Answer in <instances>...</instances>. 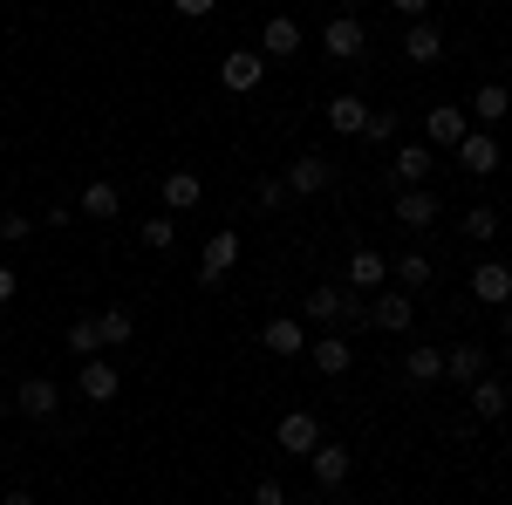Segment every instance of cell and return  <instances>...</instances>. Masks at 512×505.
<instances>
[{"mask_svg": "<svg viewBox=\"0 0 512 505\" xmlns=\"http://www.w3.org/2000/svg\"><path fill=\"white\" fill-rule=\"evenodd\" d=\"M431 164H437L431 144H403L390 171H396V185H424V178H431Z\"/></svg>", "mask_w": 512, "mask_h": 505, "instance_id": "obj_20", "label": "cell"}, {"mask_svg": "<svg viewBox=\"0 0 512 505\" xmlns=\"http://www.w3.org/2000/svg\"><path fill=\"white\" fill-rule=\"evenodd\" d=\"M465 239H499V205H472L465 212Z\"/></svg>", "mask_w": 512, "mask_h": 505, "instance_id": "obj_32", "label": "cell"}, {"mask_svg": "<svg viewBox=\"0 0 512 505\" xmlns=\"http://www.w3.org/2000/svg\"><path fill=\"white\" fill-rule=\"evenodd\" d=\"M403 55H410V62H437V55H444V28L410 21V28H403Z\"/></svg>", "mask_w": 512, "mask_h": 505, "instance_id": "obj_21", "label": "cell"}, {"mask_svg": "<svg viewBox=\"0 0 512 505\" xmlns=\"http://www.w3.org/2000/svg\"><path fill=\"white\" fill-rule=\"evenodd\" d=\"M69 355H103V335H96V314H82V321H69Z\"/></svg>", "mask_w": 512, "mask_h": 505, "instance_id": "obj_30", "label": "cell"}, {"mask_svg": "<svg viewBox=\"0 0 512 505\" xmlns=\"http://www.w3.org/2000/svg\"><path fill=\"white\" fill-rule=\"evenodd\" d=\"M274 437H280V451H287V458H308V451L321 444V417H315V410H287Z\"/></svg>", "mask_w": 512, "mask_h": 505, "instance_id": "obj_5", "label": "cell"}, {"mask_svg": "<svg viewBox=\"0 0 512 505\" xmlns=\"http://www.w3.org/2000/svg\"><path fill=\"white\" fill-rule=\"evenodd\" d=\"M308 471H315V485H321V492H335V485H349V471H355L349 444H328V437H321L315 451H308Z\"/></svg>", "mask_w": 512, "mask_h": 505, "instance_id": "obj_3", "label": "cell"}, {"mask_svg": "<svg viewBox=\"0 0 512 505\" xmlns=\"http://www.w3.org/2000/svg\"><path fill=\"white\" fill-rule=\"evenodd\" d=\"M403 376H410V383H437V376H444V355L437 349H410L403 355Z\"/></svg>", "mask_w": 512, "mask_h": 505, "instance_id": "obj_29", "label": "cell"}, {"mask_svg": "<svg viewBox=\"0 0 512 505\" xmlns=\"http://www.w3.org/2000/svg\"><path fill=\"white\" fill-rule=\"evenodd\" d=\"M472 410L485 417V424H499V417H506V383H499V376H478L472 383Z\"/></svg>", "mask_w": 512, "mask_h": 505, "instance_id": "obj_26", "label": "cell"}, {"mask_svg": "<svg viewBox=\"0 0 512 505\" xmlns=\"http://www.w3.org/2000/svg\"><path fill=\"white\" fill-rule=\"evenodd\" d=\"M253 198H260V205L274 212V205H287V198H294V192H287V178H260V192H253Z\"/></svg>", "mask_w": 512, "mask_h": 505, "instance_id": "obj_34", "label": "cell"}, {"mask_svg": "<svg viewBox=\"0 0 512 505\" xmlns=\"http://www.w3.org/2000/svg\"><path fill=\"white\" fill-rule=\"evenodd\" d=\"M396 219H403L410 233L437 226V192H424V185H403V198H396Z\"/></svg>", "mask_w": 512, "mask_h": 505, "instance_id": "obj_14", "label": "cell"}, {"mask_svg": "<svg viewBox=\"0 0 512 505\" xmlns=\"http://www.w3.org/2000/svg\"><path fill=\"white\" fill-rule=\"evenodd\" d=\"M485 362H492V355L478 349V342H458V349L444 355V376H451V383H465V389H472L478 376H485Z\"/></svg>", "mask_w": 512, "mask_h": 505, "instance_id": "obj_19", "label": "cell"}, {"mask_svg": "<svg viewBox=\"0 0 512 505\" xmlns=\"http://www.w3.org/2000/svg\"><path fill=\"white\" fill-rule=\"evenodd\" d=\"M96 335H103V355H110V349H130L137 314H130V308H103V314H96Z\"/></svg>", "mask_w": 512, "mask_h": 505, "instance_id": "obj_23", "label": "cell"}, {"mask_svg": "<svg viewBox=\"0 0 512 505\" xmlns=\"http://www.w3.org/2000/svg\"><path fill=\"white\" fill-rule=\"evenodd\" d=\"M383 273H390V253H376V246L349 253V287H383Z\"/></svg>", "mask_w": 512, "mask_h": 505, "instance_id": "obj_22", "label": "cell"}, {"mask_svg": "<svg viewBox=\"0 0 512 505\" xmlns=\"http://www.w3.org/2000/svg\"><path fill=\"white\" fill-rule=\"evenodd\" d=\"M499 328H506V342H512V301H506V308H499Z\"/></svg>", "mask_w": 512, "mask_h": 505, "instance_id": "obj_41", "label": "cell"}, {"mask_svg": "<svg viewBox=\"0 0 512 505\" xmlns=\"http://www.w3.org/2000/svg\"><path fill=\"white\" fill-rule=\"evenodd\" d=\"M260 342H267L274 355H308V328H301L294 314H274V321L260 328Z\"/></svg>", "mask_w": 512, "mask_h": 505, "instance_id": "obj_15", "label": "cell"}, {"mask_svg": "<svg viewBox=\"0 0 512 505\" xmlns=\"http://www.w3.org/2000/svg\"><path fill=\"white\" fill-rule=\"evenodd\" d=\"M14 294H21V273H14V267H7V260H0V308H7Z\"/></svg>", "mask_w": 512, "mask_h": 505, "instance_id": "obj_37", "label": "cell"}, {"mask_svg": "<svg viewBox=\"0 0 512 505\" xmlns=\"http://www.w3.org/2000/svg\"><path fill=\"white\" fill-rule=\"evenodd\" d=\"M396 14H410V21H424V7H431V0H390Z\"/></svg>", "mask_w": 512, "mask_h": 505, "instance_id": "obj_39", "label": "cell"}, {"mask_svg": "<svg viewBox=\"0 0 512 505\" xmlns=\"http://www.w3.org/2000/svg\"><path fill=\"white\" fill-rule=\"evenodd\" d=\"M362 137H369V144H390V137H396V117H390V110H383V117L369 110V123H362Z\"/></svg>", "mask_w": 512, "mask_h": 505, "instance_id": "obj_33", "label": "cell"}, {"mask_svg": "<svg viewBox=\"0 0 512 505\" xmlns=\"http://www.w3.org/2000/svg\"><path fill=\"white\" fill-rule=\"evenodd\" d=\"M499 137H492V130H465V137H458V164H465V171H472V178H485V171H499Z\"/></svg>", "mask_w": 512, "mask_h": 505, "instance_id": "obj_9", "label": "cell"}, {"mask_svg": "<svg viewBox=\"0 0 512 505\" xmlns=\"http://www.w3.org/2000/svg\"><path fill=\"white\" fill-rule=\"evenodd\" d=\"M76 389L89 396V403H117V389H123V369L110 362V355H89V362H82V376H76Z\"/></svg>", "mask_w": 512, "mask_h": 505, "instance_id": "obj_6", "label": "cell"}, {"mask_svg": "<svg viewBox=\"0 0 512 505\" xmlns=\"http://www.w3.org/2000/svg\"><path fill=\"white\" fill-rule=\"evenodd\" d=\"M369 321H376L383 335H403V328L417 321V301H410V294L396 287V294H383V301H369Z\"/></svg>", "mask_w": 512, "mask_h": 505, "instance_id": "obj_12", "label": "cell"}, {"mask_svg": "<svg viewBox=\"0 0 512 505\" xmlns=\"http://www.w3.org/2000/svg\"><path fill=\"white\" fill-rule=\"evenodd\" d=\"M117 205H123V192L110 185V178H89V185H82V198H76L82 219H117Z\"/></svg>", "mask_w": 512, "mask_h": 505, "instance_id": "obj_18", "label": "cell"}, {"mask_svg": "<svg viewBox=\"0 0 512 505\" xmlns=\"http://www.w3.org/2000/svg\"><path fill=\"white\" fill-rule=\"evenodd\" d=\"M253 505H287V485H280V478H260V485H253Z\"/></svg>", "mask_w": 512, "mask_h": 505, "instance_id": "obj_35", "label": "cell"}, {"mask_svg": "<svg viewBox=\"0 0 512 505\" xmlns=\"http://www.w3.org/2000/svg\"><path fill=\"white\" fill-rule=\"evenodd\" d=\"M233 267H239V233H233V226H219V233L205 239V253H198V280H212V287H219Z\"/></svg>", "mask_w": 512, "mask_h": 505, "instance_id": "obj_2", "label": "cell"}, {"mask_svg": "<svg viewBox=\"0 0 512 505\" xmlns=\"http://www.w3.org/2000/svg\"><path fill=\"white\" fill-rule=\"evenodd\" d=\"M465 130H472V123H465L458 103H437L431 117H424V137H431L437 151H458V137H465Z\"/></svg>", "mask_w": 512, "mask_h": 505, "instance_id": "obj_11", "label": "cell"}, {"mask_svg": "<svg viewBox=\"0 0 512 505\" xmlns=\"http://www.w3.org/2000/svg\"><path fill=\"white\" fill-rule=\"evenodd\" d=\"M342 7H349V14H355V7H362V0H342Z\"/></svg>", "mask_w": 512, "mask_h": 505, "instance_id": "obj_42", "label": "cell"}, {"mask_svg": "<svg viewBox=\"0 0 512 505\" xmlns=\"http://www.w3.org/2000/svg\"><path fill=\"white\" fill-rule=\"evenodd\" d=\"M506 110H512V89H499V82H478V89H472V117L499 123Z\"/></svg>", "mask_w": 512, "mask_h": 505, "instance_id": "obj_27", "label": "cell"}, {"mask_svg": "<svg viewBox=\"0 0 512 505\" xmlns=\"http://www.w3.org/2000/svg\"><path fill=\"white\" fill-rule=\"evenodd\" d=\"M171 7H178V14H185V21H198V14H212V7H219V0H171Z\"/></svg>", "mask_w": 512, "mask_h": 505, "instance_id": "obj_38", "label": "cell"}, {"mask_svg": "<svg viewBox=\"0 0 512 505\" xmlns=\"http://www.w3.org/2000/svg\"><path fill=\"white\" fill-rule=\"evenodd\" d=\"M14 403H21V417H55V403H62V396H55V383H48V376H28Z\"/></svg>", "mask_w": 512, "mask_h": 505, "instance_id": "obj_25", "label": "cell"}, {"mask_svg": "<svg viewBox=\"0 0 512 505\" xmlns=\"http://www.w3.org/2000/svg\"><path fill=\"white\" fill-rule=\"evenodd\" d=\"M396 280H403V294H410V287H431L437 280L431 253H396Z\"/></svg>", "mask_w": 512, "mask_h": 505, "instance_id": "obj_28", "label": "cell"}, {"mask_svg": "<svg viewBox=\"0 0 512 505\" xmlns=\"http://www.w3.org/2000/svg\"><path fill=\"white\" fill-rule=\"evenodd\" d=\"M198 198H205L198 171H171V178H164V212H192Z\"/></svg>", "mask_w": 512, "mask_h": 505, "instance_id": "obj_24", "label": "cell"}, {"mask_svg": "<svg viewBox=\"0 0 512 505\" xmlns=\"http://www.w3.org/2000/svg\"><path fill=\"white\" fill-rule=\"evenodd\" d=\"M328 185H335V164H328V157H294V164H287V192L294 198H321L328 192Z\"/></svg>", "mask_w": 512, "mask_h": 505, "instance_id": "obj_4", "label": "cell"}, {"mask_svg": "<svg viewBox=\"0 0 512 505\" xmlns=\"http://www.w3.org/2000/svg\"><path fill=\"white\" fill-rule=\"evenodd\" d=\"M362 123H369V103H362L355 89H342V96L328 103V130H335V137H362Z\"/></svg>", "mask_w": 512, "mask_h": 505, "instance_id": "obj_17", "label": "cell"}, {"mask_svg": "<svg viewBox=\"0 0 512 505\" xmlns=\"http://www.w3.org/2000/svg\"><path fill=\"white\" fill-rule=\"evenodd\" d=\"M0 417H7V396H0Z\"/></svg>", "mask_w": 512, "mask_h": 505, "instance_id": "obj_43", "label": "cell"}, {"mask_svg": "<svg viewBox=\"0 0 512 505\" xmlns=\"http://www.w3.org/2000/svg\"><path fill=\"white\" fill-rule=\"evenodd\" d=\"M472 294L485 301V308H506L512 301V267L506 260H478L472 267Z\"/></svg>", "mask_w": 512, "mask_h": 505, "instance_id": "obj_10", "label": "cell"}, {"mask_svg": "<svg viewBox=\"0 0 512 505\" xmlns=\"http://www.w3.org/2000/svg\"><path fill=\"white\" fill-rule=\"evenodd\" d=\"M0 505H35V492H21V485H14V492H7Z\"/></svg>", "mask_w": 512, "mask_h": 505, "instance_id": "obj_40", "label": "cell"}, {"mask_svg": "<svg viewBox=\"0 0 512 505\" xmlns=\"http://www.w3.org/2000/svg\"><path fill=\"white\" fill-rule=\"evenodd\" d=\"M260 76H267V55H260V48H233V55L219 62V82H226L233 96H246V89H260Z\"/></svg>", "mask_w": 512, "mask_h": 505, "instance_id": "obj_7", "label": "cell"}, {"mask_svg": "<svg viewBox=\"0 0 512 505\" xmlns=\"http://www.w3.org/2000/svg\"><path fill=\"white\" fill-rule=\"evenodd\" d=\"M308 362H315L321 376H349V369H355L349 335H321V342H308Z\"/></svg>", "mask_w": 512, "mask_h": 505, "instance_id": "obj_13", "label": "cell"}, {"mask_svg": "<svg viewBox=\"0 0 512 505\" xmlns=\"http://www.w3.org/2000/svg\"><path fill=\"white\" fill-rule=\"evenodd\" d=\"M0 239H7V246L28 239V212H0Z\"/></svg>", "mask_w": 512, "mask_h": 505, "instance_id": "obj_36", "label": "cell"}, {"mask_svg": "<svg viewBox=\"0 0 512 505\" xmlns=\"http://www.w3.org/2000/svg\"><path fill=\"white\" fill-rule=\"evenodd\" d=\"M301 314H308V321H321V328H328V335H335V328H349L355 314V294L349 287H315V294H308V301H301Z\"/></svg>", "mask_w": 512, "mask_h": 505, "instance_id": "obj_1", "label": "cell"}, {"mask_svg": "<svg viewBox=\"0 0 512 505\" xmlns=\"http://www.w3.org/2000/svg\"><path fill=\"white\" fill-rule=\"evenodd\" d=\"M321 41H328V55H335V62H355V55L369 48V28H362L355 14H335V21L321 28Z\"/></svg>", "mask_w": 512, "mask_h": 505, "instance_id": "obj_8", "label": "cell"}, {"mask_svg": "<svg viewBox=\"0 0 512 505\" xmlns=\"http://www.w3.org/2000/svg\"><path fill=\"white\" fill-rule=\"evenodd\" d=\"M144 246H151V253H171V246H178V226H171V212H158V219H144Z\"/></svg>", "mask_w": 512, "mask_h": 505, "instance_id": "obj_31", "label": "cell"}, {"mask_svg": "<svg viewBox=\"0 0 512 505\" xmlns=\"http://www.w3.org/2000/svg\"><path fill=\"white\" fill-rule=\"evenodd\" d=\"M294 48H301V21H287V14H274V21L260 28V55H267V62H287Z\"/></svg>", "mask_w": 512, "mask_h": 505, "instance_id": "obj_16", "label": "cell"}]
</instances>
